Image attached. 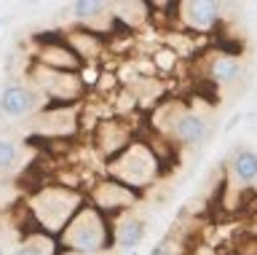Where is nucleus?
<instances>
[{"label":"nucleus","mask_w":257,"mask_h":255,"mask_svg":"<svg viewBox=\"0 0 257 255\" xmlns=\"http://www.w3.org/2000/svg\"><path fill=\"white\" fill-rule=\"evenodd\" d=\"M64 255H99L112 250V220L96 207L83 204L72 215V220L54 239Z\"/></svg>","instance_id":"obj_1"},{"label":"nucleus","mask_w":257,"mask_h":255,"mask_svg":"<svg viewBox=\"0 0 257 255\" xmlns=\"http://www.w3.org/2000/svg\"><path fill=\"white\" fill-rule=\"evenodd\" d=\"M83 204H86V196L78 188H67V186H43L27 196V210L32 220L51 239L59 236V231L72 220V215Z\"/></svg>","instance_id":"obj_2"},{"label":"nucleus","mask_w":257,"mask_h":255,"mask_svg":"<svg viewBox=\"0 0 257 255\" xmlns=\"http://www.w3.org/2000/svg\"><path fill=\"white\" fill-rule=\"evenodd\" d=\"M158 166L161 161H158L156 150L140 140H132L120 153L110 158L107 172H110V180L120 183V186H126L132 191H145L158 178Z\"/></svg>","instance_id":"obj_3"},{"label":"nucleus","mask_w":257,"mask_h":255,"mask_svg":"<svg viewBox=\"0 0 257 255\" xmlns=\"http://www.w3.org/2000/svg\"><path fill=\"white\" fill-rule=\"evenodd\" d=\"M86 202L91 204V207H96L102 215H107V218L112 220V218H118V215L134 210V204H137V191L120 186V183L110 180V178H104V180H99V183L91 188V194H88Z\"/></svg>","instance_id":"obj_4"},{"label":"nucleus","mask_w":257,"mask_h":255,"mask_svg":"<svg viewBox=\"0 0 257 255\" xmlns=\"http://www.w3.org/2000/svg\"><path fill=\"white\" fill-rule=\"evenodd\" d=\"M46 97L40 94L32 83H19L11 81L0 89V113L8 118H24L32 116L35 110L43 108Z\"/></svg>","instance_id":"obj_5"},{"label":"nucleus","mask_w":257,"mask_h":255,"mask_svg":"<svg viewBox=\"0 0 257 255\" xmlns=\"http://www.w3.org/2000/svg\"><path fill=\"white\" fill-rule=\"evenodd\" d=\"M35 65H43L48 70H59V73H78L83 62L75 57V51L67 46V41H38V49L32 54Z\"/></svg>","instance_id":"obj_6"},{"label":"nucleus","mask_w":257,"mask_h":255,"mask_svg":"<svg viewBox=\"0 0 257 255\" xmlns=\"http://www.w3.org/2000/svg\"><path fill=\"white\" fill-rule=\"evenodd\" d=\"M177 11H180V22L190 33H212L222 22L220 6L212 0H185L177 6Z\"/></svg>","instance_id":"obj_7"},{"label":"nucleus","mask_w":257,"mask_h":255,"mask_svg":"<svg viewBox=\"0 0 257 255\" xmlns=\"http://www.w3.org/2000/svg\"><path fill=\"white\" fill-rule=\"evenodd\" d=\"M169 134H172L174 142H180L185 148L201 145L209 137V121L198 110H180L172 126H169Z\"/></svg>","instance_id":"obj_8"},{"label":"nucleus","mask_w":257,"mask_h":255,"mask_svg":"<svg viewBox=\"0 0 257 255\" xmlns=\"http://www.w3.org/2000/svg\"><path fill=\"white\" fill-rule=\"evenodd\" d=\"M145 234H148V226L140 215L123 212L118 218H112V247L137 252V247L145 242Z\"/></svg>","instance_id":"obj_9"},{"label":"nucleus","mask_w":257,"mask_h":255,"mask_svg":"<svg viewBox=\"0 0 257 255\" xmlns=\"http://www.w3.org/2000/svg\"><path fill=\"white\" fill-rule=\"evenodd\" d=\"M128 142H132V129H128L120 118L99 121V126H96V148H99L107 158L120 153Z\"/></svg>","instance_id":"obj_10"},{"label":"nucleus","mask_w":257,"mask_h":255,"mask_svg":"<svg viewBox=\"0 0 257 255\" xmlns=\"http://www.w3.org/2000/svg\"><path fill=\"white\" fill-rule=\"evenodd\" d=\"M64 41H67V46L75 51V57L83 62V65H91V62H96V59L102 57V51H104L102 38H96L91 30H83V27L72 30V33L64 38Z\"/></svg>","instance_id":"obj_11"},{"label":"nucleus","mask_w":257,"mask_h":255,"mask_svg":"<svg viewBox=\"0 0 257 255\" xmlns=\"http://www.w3.org/2000/svg\"><path fill=\"white\" fill-rule=\"evenodd\" d=\"M241 73V65H238V57H233V54H225V51H217L212 59H209L206 65V75L209 81L217 83V86H228L238 78Z\"/></svg>","instance_id":"obj_12"},{"label":"nucleus","mask_w":257,"mask_h":255,"mask_svg":"<svg viewBox=\"0 0 257 255\" xmlns=\"http://www.w3.org/2000/svg\"><path fill=\"white\" fill-rule=\"evenodd\" d=\"M230 175L238 186H249L257 180V150L252 148H236L230 156Z\"/></svg>","instance_id":"obj_13"},{"label":"nucleus","mask_w":257,"mask_h":255,"mask_svg":"<svg viewBox=\"0 0 257 255\" xmlns=\"http://www.w3.org/2000/svg\"><path fill=\"white\" fill-rule=\"evenodd\" d=\"M107 9L110 6L104 3V0H75V3H72V19H75L83 30H91V25H96Z\"/></svg>","instance_id":"obj_14"},{"label":"nucleus","mask_w":257,"mask_h":255,"mask_svg":"<svg viewBox=\"0 0 257 255\" xmlns=\"http://www.w3.org/2000/svg\"><path fill=\"white\" fill-rule=\"evenodd\" d=\"M180 59H182L180 51L172 49V46H166V43L156 46V49H153V54H150V65H153V70H156V73H164V75H169L172 70H177Z\"/></svg>","instance_id":"obj_15"},{"label":"nucleus","mask_w":257,"mask_h":255,"mask_svg":"<svg viewBox=\"0 0 257 255\" xmlns=\"http://www.w3.org/2000/svg\"><path fill=\"white\" fill-rule=\"evenodd\" d=\"M46 242H51V236H46V234H35V236H30L27 242H22L11 255H51L46 250Z\"/></svg>","instance_id":"obj_16"},{"label":"nucleus","mask_w":257,"mask_h":255,"mask_svg":"<svg viewBox=\"0 0 257 255\" xmlns=\"http://www.w3.org/2000/svg\"><path fill=\"white\" fill-rule=\"evenodd\" d=\"M16 161H19V145H16L14 140L0 137V172L14 169Z\"/></svg>","instance_id":"obj_17"},{"label":"nucleus","mask_w":257,"mask_h":255,"mask_svg":"<svg viewBox=\"0 0 257 255\" xmlns=\"http://www.w3.org/2000/svg\"><path fill=\"white\" fill-rule=\"evenodd\" d=\"M75 75H78V81L83 89H96V83H99V78H102V70L96 65H83Z\"/></svg>","instance_id":"obj_18"},{"label":"nucleus","mask_w":257,"mask_h":255,"mask_svg":"<svg viewBox=\"0 0 257 255\" xmlns=\"http://www.w3.org/2000/svg\"><path fill=\"white\" fill-rule=\"evenodd\" d=\"M150 255H174V252H172V247H169L166 242H161V244H156L150 250Z\"/></svg>","instance_id":"obj_19"},{"label":"nucleus","mask_w":257,"mask_h":255,"mask_svg":"<svg viewBox=\"0 0 257 255\" xmlns=\"http://www.w3.org/2000/svg\"><path fill=\"white\" fill-rule=\"evenodd\" d=\"M3 25H6V19H0V27H3Z\"/></svg>","instance_id":"obj_20"},{"label":"nucleus","mask_w":257,"mask_h":255,"mask_svg":"<svg viewBox=\"0 0 257 255\" xmlns=\"http://www.w3.org/2000/svg\"><path fill=\"white\" fill-rule=\"evenodd\" d=\"M0 255H6V252H3V247H0Z\"/></svg>","instance_id":"obj_21"},{"label":"nucleus","mask_w":257,"mask_h":255,"mask_svg":"<svg viewBox=\"0 0 257 255\" xmlns=\"http://www.w3.org/2000/svg\"><path fill=\"white\" fill-rule=\"evenodd\" d=\"M128 255H140V252H128Z\"/></svg>","instance_id":"obj_22"}]
</instances>
